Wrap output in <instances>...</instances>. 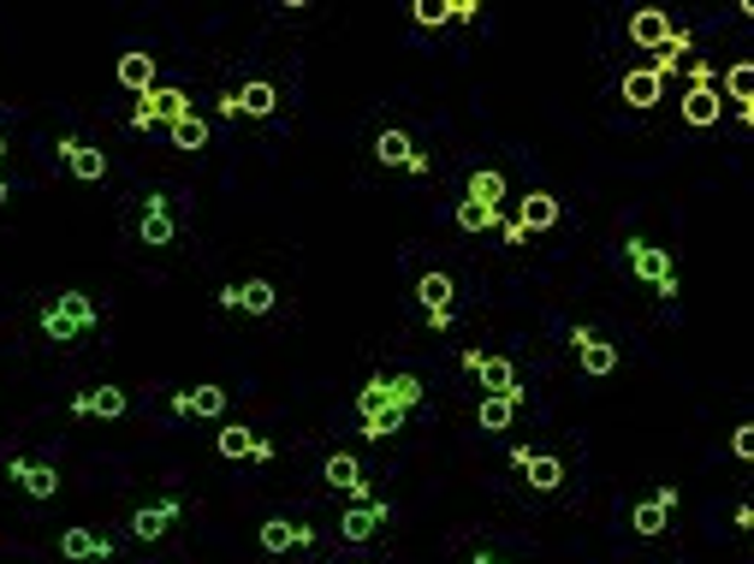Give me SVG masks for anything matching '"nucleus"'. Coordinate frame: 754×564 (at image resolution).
I'll return each instance as SVG.
<instances>
[{"label":"nucleus","instance_id":"obj_1","mask_svg":"<svg viewBox=\"0 0 754 564\" xmlns=\"http://www.w3.org/2000/svg\"><path fill=\"white\" fill-rule=\"evenodd\" d=\"M36 327L48 332L54 345H71V339H83L90 327H101V309H95V297H90V292H60V297L42 303Z\"/></svg>","mask_w":754,"mask_h":564},{"label":"nucleus","instance_id":"obj_2","mask_svg":"<svg viewBox=\"0 0 754 564\" xmlns=\"http://www.w3.org/2000/svg\"><path fill=\"white\" fill-rule=\"evenodd\" d=\"M623 262H630L635 280L654 285L660 303H677V268H672V250H660V244H648V238H623Z\"/></svg>","mask_w":754,"mask_h":564},{"label":"nucleus","instance_id":"obj_3","mask_svg":"<svg viewBox=\"0 0 754 564\" xmlns=\"http://www.w3.org/2000/svg\"><path fill=\"white\" fill-rule=\"evenodd\" d=\"M416 404H423V381H416V374H374V381H362V393H357L362 416L369 410H404L410 416Z\"/></svg>","mask_w":754,"mask_h":564},{"label":"nucleus","instance_id":"obj_4","mask_svg":"<svg viewBox=\"0 0 754 564\" xmlns=\"http://www.w3.org/2000/svg\"><path fill=\"white\" fill-rule=\"evenodd\" d=\"M463 369L482 381V393L487 398H517V404H529V386L517 381V369H511V357H482V351H463Z\"/></svg>","mask_w":754,"mask_h":564},{"label":"nucleus","instance_id":"obj_5","mask_svg":"<svg viewBox=\"0 0 754 564\" xmlns=\"http://www.w3.org/2000/svg\"><path fill=\"white\" fill-rule=\"evenodd\" d=\"M191 120V95L184 90H143L132 108V132H155V125H179Z\"/></svg>","mask_w":754,"mask_h":564},{"label":"nucleus","instance_id":"obj_6","mask_svg":"<svg viewBox=\"0 0 754 564\" xmlns=\"http://www.w3.org/2000/svg\"><path fill=\"white\" fill-rule=\"evenodd\" d=\"M273 108H280V90H273L268 78H250L244 90H226V95H221V113H226V120H268Z\"/></svg>","mask_w":754,"mask_h":564},{"label":"nucleus","instance_id":"obj_7","mask_svg":"<svg viewBox=\"0 0 754 564\" xmlns=\"http://www.w3.org/2000/svg\"><path fill=\"white\" fill-rule=\"evenodd\" d=\"M386 517H393V505H386V499H362V505H351V511L339 517V541H351V546L374 541V534L386 529Z\"/></svg>","mask_w":754,"mask_h":564},{"label":"nucleus","instance_id":"obj_8","mask_svg":"<svg viewBox=\"0 0 754 564\" xmlns=\"http://www.w3.org/2000/svg\"><path fill=\"white\" fill-rule=\"evenodd\" d=\"M137 238L149 244V250H167V244L179 238V226H172V202H167V191H149V196H143V221H137Z\"/></svg>","mask_w":754,"mask_h":564},{"label":"nucleus","instance_id":"obj_9","mask_svg":"<svg viewBox=\"0 0 754 564\" xmlns=\"http://www.w3.org/2000/svg\"><path fill=\"white\" fill-rule=\"evenodd\" d=\"M322 482L333 487V494H351V505H362V499H374L369 475H362V464H357L351 452H333L327 464H322Z\"/></svg>","mask_w":754,"mask_h":564},{"label":"nucleus","instance_id":"obj_10","mask_svg":"<svg viewBox=\"0 0 754 564\" xmlns=\"http://www.w3.org/2000/svg\"><path fill=\"white\" fill-rule=\"evenodd\" d=\"M179 517H184V499L179 494H161L155 505H137V511H132V534H137V541H161Z\"/></svg>","mask_w":754,"mask_h":564},{"label":"nucleus","instance_id":"obj_11","mask_svg":"<svg viewBox=\"0 0 754 564\" xmlns=\"http://www.w3.org/2000/svg\"><path fill=\"white\" fill-rule=\"evenodd\" d=\"M54 149H60V161H66V172L78 184H101L108 179V155L95 149V143H78V137H60L54 143Z\"/></svg>","mask_w":754,"mask_h":564},{"label":"nucleus","instance_id":"obj_12","mask_svg":"<svg viewBox=\"0 0 754 564\" xmlns=\"http://www.w3.org/2000/svg\"><path fill=\"white\" fill-rule=\"evenodd\" d=\"M571 351H576V363H583V374H594V381L618 369V345H606L594 327H571Z\"/></svg>","mask_w":754,"mask_h":564},{"label":"nucleus","instance_id":"obj_13","mask_svg":"<svg viewBox=\"0 0 754 564\" xmlns=\"http://www.w3.org/2000/svg\"><path fill=\"white\" fill-rule=\"evenodd\" d=\"M511 464L529 475V487H534V494H559V487H564V464H559L553 452H529V445H517V452H511Z\"/></svg>","mask_w":754,"mask_h":564},{"label":"nucleus","instance_id":"obj_14","mask_svg":"<svg viewBox=\"0 0 754 564\" xmlns=\"http://www.w3.org/2000/svg\"><path fill=\"white\" fill-rule=\"evenodd\" d=\"M273 280H244V285H221V309H244V315H273Z\"/></svg>","mask_w":754,"mask_h":564},{"label":"nucleus","instance_id":"obj_15","mask_svg":"<svg viewBox=\"0 0 754 564\" xmlns=\"http://www.w3.org/2000/svg\"><path fill=\"white\" fill-rule=\"evenodd\" d=\"M7 475L24 487L31 499H54L60 494V470L54 464H36V458H7Z\"/></svg>","mask_w":754,"mask_h":564},{"label":"nucleus","instance_id":"obj_16","mask_svg":"<svg viewBox=\"0 0 754 564\" xmlns=\"http://www.w3.org/2000/svg\"><path fill=\"white\" fill-rule=\"evenodd\" d=\"M256 541H262V553H292V546H310L315 529L310 523H292V517H268L262 529H256Z\"/></svg>","mask_w":754,"mask_h":564},{"label":"nucleus","instance_id":"obj_17","mask_svg":"<svg viewBox=\"0 0 754 564\" xmlns=\"http://www.w3.org/2000/svg\"><path fill=\"white\" fill-rule=\"evenodd\" d=\"M214 445H221V458H256V464H273V440H262V433H250L238 422H226Z\"/></svg>","mask_w":754,"mask_h":564},{"label":"nucleus","instance_id":"obj_18","mask_svg":"<svg viewBox=\"0 0 754 564\" xmlns=\"http://www.w3.org/2000/svg\"><path fill=\"white\" fill-rule=\"evenodd\" d=\"M672 511H677V487L665 482L654 499H642V505H635V511H630V523H635V534H648V541H654V534L665 529V517H672Z\"/></svg>","mask_w":754,"mask_h":564},{"label":"nucleus","instance_id":"obj_19","mask_svg":"<svg viewBox=\"0 0 754 564\" xmlns=\"http://www.w3.org/2000/svg\"><path fill=\"white\" fill-rule=\"evenodd\" d=\"M125 410H132V398H125L120 386H101V393H78V398H71V416H101V422H120Z\"/></svg>","mask_w":754,"mask_h":564},{"label":"nucleus","instance_id":"obj_20","mask_svg":"<svg viewBox=\"0 0 754 564\" xmlns=\"http://www.w3.org/2000/svg\"><path fill=\"white\" fill-rule=\"evenodd\" d=\"M172 416H226V393L221 386H184V393H172Z\"/></svg>","mask_w":754,"mask_h":564},{"label":"nucleus","instance_id":"obj_21","mask_svg":"<svg viewBox=\"0 0 754 564\" xmlns=\"http://www.w3.org/2000/svg\"><path fill=\"white\" fill-rule=\"evenodd\" d=\"M60 559H90V564H108L113 559V541L95 529H66L60 534Z\"/></svg>","mask_w":754,"mask_h":564},{"label":"nucleus","instance_id":"obj_22","mask_svg":"<svg viewBox=\"0 0 754 564\" xmlns=\"http://www.w3.org/2000/svg\"><path fill=\"white\" fill-rule=\"evenodd\" d=\"M665 36H672V19H665L660 7H642V12L630 19V42H635V48H654V54H660Z\"/></svg>","mask_w":754,"mask_h":564},{"label":"nucleus","instance_id":"obj_23","mask_svg":"<svg viewBox=\"0 0 754 564\" xmlns=\"http://www.w3.org/2000/svg\"><path fill=\"white\" fill-rule=\"evenodd\" d=\"M517 226H524V233H547V226H559V196L553 191H529L524 208H517Z\"/></svg>","mask_w":754,"mask_h":564},{"label":"nucleus","instance_id":"obj_24","mask_svg":"<svg viewBox=\"0 0 754 564\" xmlns=\"http://www.w3.org/2000/svg\"><path fill=\"white\" fill-rule=\"evenodd\" d=\"M660 95H665V83H660L654 71H648V66L623 71V101H630V108H654Z\"/></svg>","mask_w":754,"mask_h":564},{"label":"nucleus","instance_id":"obj_25","mask_svg":"<svg viewBox=\"0 0 754 564\" xmlns=\"http://www.w3.org/2000/svg\"><path fill=\"white\" fill-rule=\"evenodd\" d=\"M120 83H125V90H155V60H149V54H143V48H132V54H120Z\"/></svg>","mask_w":754,"mask_h":564},{"label":"nucleus","instance_id":"obj_26","mask_svg":"<svg viewBox=\"0 0 754 564\" xmlns=\"http://www.w3.org/2000/svg\"><path fill=\"white\" fill-rule=\"evenodd\" d=\"M684 125H695V132L719 125V90H689L684 95Z\"/></svg>","mask_w":754,"mask_h":564},{"label":"nucleus","instance_id":"obj_27","mask_svg":"<svg viewBox=\"0 0 754 564\" xmlns=\"http://www.w3.org/2000/svg\"><path fill=\"white\" fill-rule=\"evenodd\" d=\"M374 161H381V167H410L416 161V143L404 137V132H381V137H374Z\"/></svg>","mask_w":754,"mask_h":564},{"label":"nucleus","instance_id":"obj_28","mask_svg":"<svg viewBox=\"0 0 754 564\" xmlns=\"http://www.w3.org/2000/svg\"><path fill=\"white\" fill-rule=\"evenodd\" d=\"M463 202H482V208H499V202H505V172H493V167L470 172V196H463Z\"/></svg>","mask_w":754,"mask_h":564},{"label":"nucleus","instance_id":"obj_29","mask_svg":"<svg viewBox=\"0 0 754 564\" xmlns=\"http://www.w3.org/2000/svg\"><path fill=\"white\" fill-rule=\"evenodd\" d=\"M416 303H423L428 315H434V309H452V280H446L440 268L423 273V280H416Z\"/></svg>","mask_w":754,"mask_h":564},{"label":"nucleus","instance_id":"obj_30","mask_svg":"<svg viewBox=\"0 0 754 564\" xmlns=\"http://www.w3.org/2000/svg\"><path fill=\"white\" fill-rule=\"evenodd\" d=\"M167 143H172V149H184V155H196V149H209V125H202L196 113H191V120L167 125Z\"/></svg>","mask_w":754,"mask_h":564},{"label":"nucleus","instance_id":"obj_31","mask_svg":"<svg viewBox=\"0 0 754 564\" xmlns=\"http://www.w3.org/2000/svg\"><path fill=\"white\" fill-rule=\"evenodd\" d=\"M517 410H524V404H517V398H482V410H475V422H482L487 433H505V428H511V416Z\"/></svg>","mask_w":754,"mask_h":564},{"label":"nucleus","instance_id":"obj_32","mask_svg":"<svg viewBox=\"0 0 754 564\" xmlns=\"http://www.w3.org/2000/svg\"><path fill=\"white\" fill-rule=\"evenodd\" d=\"M452 221L463 226V233H499V208H482V202H458Z\"/></svg>","mask_w":754,"mask_h":564},{"label":"nucleus","instance_id":"obj_33","mask_svg":"<svg viewBox=\"0 0 754 564\" xmlns=\"http://www.w3.org/2000/svg\"><path fill=\"white\" fill-rule=\"evenodd\" d=\"M398 428H404V410H369V416L357 422L362 440H393Z\"/></svg>","mask_w":754,"mask_h":564},{"label":"nucleus","instance_id":"obj_34","mask_svg":"<svg viewBox=\"0 0 754 564\" xmlns=\"http://www.w3.org/2000/svg\"><path fill=\"white\" fill-rule=\"evenodd\" d=\"M410 19H416V24H428V31H440V24H452V7H446V0H416Z\"/></svg>","mask_w":754,"mask_h":564},{"label":"nucleus","instance_id":"obj_35","mask_svg":"<svg viewBox=\"0 0 754 564\" xmlns=\"http://www.w3.org/2000/svg\"><path fill=\"white\" fill-rule=\"evenodd\" d=\"M749 78H754L749 60H736L731 71H724V90H731V101H749Z\"/></svg>","mask_w":754,"mask_h":564},{"label":"nucleus","instance_id":"obj_36","mask_svg":"<svg viewBox=\"0 0 754 564\" xmlns=\"http://www.w3.org/2000/svg\"><path fill=\"white\" fill-rule=\"evenodd\" d=\"M689 48H695V36L684 31V24H672V36H665V54H672V60H689Z\"/></svg>","mask_w":754,"mask_h":564},{"label":"nucleus","instance_id":"obj_37","mask_svg":"<svg viewBox=\"0 0 754 564\" xmlns=\"http://www.w3.org/2000/svg\"><path fill=\"white\" fill-rule=\"evenodd\" d=\"M731 452L749 464V458H754V428H736V433H731Z\"/></svg>","mask_w":754,"mask_h":564},{"label":"nucleus","instance_id":"obj_38","mask_svg":"<svg viewBox=\"0 0 754 564\" xmlns=\"http://www.w3.org/2000/svg\"><path fill=\"white\" fill-rule=\"evenodd\" d=\"M446 7H452V19H458V24L482 19V7H475V0H446Z\"/></svg>","mask_w":754,"mask_h":564},{"label":"nucleus","instance_id":"obj_39","mask_svg":"<svg viewBox=\"0 0 754 564\" xmlns=\"http://www.w3.org/2000/svg\"><path fill=\"white\" fill-rule=\"evenodd\" d=\"M689 71V83H695V90H713V71H707L701 60H695V66H684Z\"/></svg>","mask_w":754,"mask_h":564},{"label":"nucleus","instance_id":"obj_40","mask_svg":"<svg viewBox=\"0 0 754 564\" xmlns=\"http://www.w3.org/2000/svg\"><path fill=\"white\" fill-rule=\"evenodd\" d=\"M404 172H410V179H428V172H434V161H428V155H423V149H416V161H410V167H404Z\"/></svg>","mask_w":754,"mask_h":564},{"label":"nucleus","instance_id":"obj_41","mask_svg":"<svg viewBox=\"0 0 754 564\" xmlns=\"http://www.w3.org/2000/svg\"><path fill=\"white\" fill-rule=\"evenodd\" d=\"M499 238H505V244H524L529 233H524V226H517V221H499Z\"/></svg>","mask_w":754,"mask_h":564},{"label":"nucleus","instance_id":"obj_42","mask_svg":"<svg viewBox=\"0 0 754 564\" xmlns=\"http://www.w3.org/2000/svg\"><path fill=\"white\" fill-rule=\"evenodd\" d=\"M731 523H736V529H754V505H749V499H743V505H736V511H731Z\"/></svg>","mask_w":754,"mask_h":564},{"label":"nucleus","instance_id":"obj_43","mask_svg":"<svg viewBox=\"0 0 754 564\" xmlns=\"http://www.w3.org/2000/svg\"><path fill=\"white\" fill-rule=\"evenodd\" d=\"M475 564H505V559H493V553H475Z\"/></svg>","mask_w":754,"mask_h":564},{"label":"nucleus","instance_id":"obj_44","mask_svg":"<svg viewBox=\"0 0 754 564\" xmlns=\"http://www.w3.org/2000/svg\"><path fill=\"white\" fill-rule=\"evenodd\" d=\"M0 161H7V137H0Z\"/></svg>","mask_w":754,"mask_h":564},{"label":"nucleus","instance_id":"obj_45","mask_svg":"<svg viewBox=\"0 0 754 564\" xmlns=\"http://www.w3.org/2000/svg\"><path fill=\"white\" fill-rule=\"evenodd\" d=\"M0 202H7V179H0Z\"/></svg>","mask_w":754,"mask_h":564}]
</instances>
